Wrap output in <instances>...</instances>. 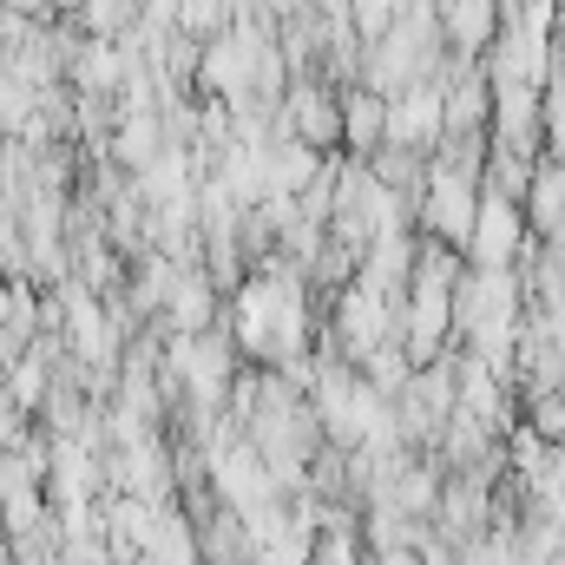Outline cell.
I'll use <instances>...</instances> for the list:
<instances>
[{"mask_svg":"<svg viewBox=\"0 0 565 565\" xmlns=\"http://www.w3.org/2000/svg\"><path fill=\"white\" fill-rule=\"evenodd\" d=\"M473 211H480V178L427 164V191H422V204H415V237H434L447 250H467Z\"/></svg>","mask_w":565,"mask_h":565,"instance_id":"6da1fadb","label":"cell"},{"mask_svg":"<svg viewBox=\"0 0 565 565\" xmlns=\"http://www.w3.org/2000/svg\"><path fill=\"white\" fill-rule=\"evenodd\" d=\"M282 126H289V139L309 145V151H342V106H335V86L329 79H316V73H302V79H289L282 86Z\"/></svg>","mask_w":565,"mask_h":565,"instance_id":"7a4b0ae2","label":"cell"},{"mask_svg":"<svg viewBox=\"0 0 565 565\" xmlns=\"http://www.w3.org/2000/svg\"><path fill=\"white\" fill-rule=\"evenodd\" d=\"M520 250H526V217H520V204L480 191V211H473V231H467V250H460L467 270H513Z\"/></svg>","mask_w":565,"mask_h":565,"instance_id":"3957f363","label":"cell"},{"mask_svg":"<svg viewBox=\"0 0 565 565\" xmlns=\"http://www.w3.org/2000/svg\"><path fill=\"white\" fill-rule=\"evenodd\" d=\"M440 79H415L408 93H395L388 99V132H382V145H395V151H434L440 145Z\"/></svg>","mask_w":565,"mask_h":565,"instance_id":"277c9868","label":"cell"},{"mask_svg":"<svg viewBox=\"0 0 565 565\" xmlns=\"http://www.w3.org/2000/svg\"><path fill=\"white\" fill-rule=\"evenodd\" d=\"M520 217H526V237H540V244H553V237L565 231V158H553V151L533 158Z\"/></svg>","mask_w":565,"mask_h":565,"instance_id":"5b68a950","label":"cell"},{"mask_svg":"<svg viewBox=\"0 0 565 565\" xmlns=\"http://www.w3.org/2000/svg\"><path fill=\"white\" fill-rule=\"evenodd\" d=\"M408 270H415V231H395V237H375L362 250V270H355V289L382 296L402 309V289H408Z\"/></svg>","mask_w":565,"mask_h":565,"instance_id":"8992f818","label":"cell"},{"mask_svg":"<svg viewBox=\"0 0 565 565\" xmlns=\"http://www.w3.org/2000/svg\"><path fill=\"white\" fill-rule=\"evenodd\" d=\"M493 33H500V7H493V0H454V7L440 13V46H447L454 60H487Z\"/></svg>","mask_w":565,"mask_h":565,"instance_id":"52a82bcc","label":"cell"},{"mask_svg":"<svg viewBox=\"0 0 565 565\" xmlns=\"http://www.w3.org/2000/svg\"><path fill=\"white\" fill-rule=\"evenodd\" d=\"M335 106H342V151L349 158H375L382 151V132H388V99H375L362 86H342Z\"/></svg>","mask_w":565,"mask_h":565,"instance_id":"ba28073f","label":"cell"},{"mask_svg":"<svg viewBox=\"0 0 565 565\" xmlns=\"http://www.w3.org/2000/svg\"><path fill=\"white\" fill-rule=\"evenodd\" d=\"M520 422L533 427L546 447H565V395H533V402H520Z\"/></svg>","mask_w":565,"mask_h":565,"instance_id":"9c48e42d","label":"cell"},{"mask_svg":"<svg viewBox=\"0 0 565 565\" xmlns=\"http://www.w3.org/2000/svg\"><path fill=\"white\" fill-rule=\"evenodd\" d=\"M349 20H355V33L369 46V40H382L395 26V0H349Z\"/></svg>","mask_w":565,"mask_h":565,"instance_id":"30bf717a","label":"cell"},{"mask_svg":"<svg viewBox=\"0 0 565 565\" xmlns=\"http://www.w3.org/2000/svg\"><path fill=\"white\" fill-rule=\"evenodd\" d=\"M0 7H26V13H40V7H46V0H0Z\"/></svg>","mask_w":565,"mask_h":565,"instance_id":"8fae6325","label":"cell"}]
</instances>
